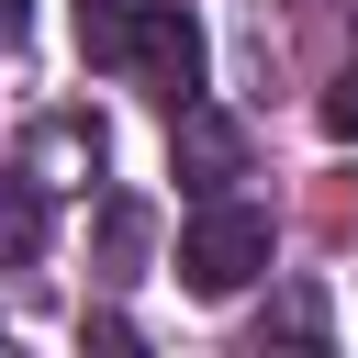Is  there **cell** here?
Listing matches in <instances>:
<instances>
[{
	"label": "cell",
	"mask_w": 358,
	"mask_h": 358,
	"mask_svg": "<svg viewBox=\"0 0 358 358\" xmlns=\"http://www.w3.org/2000/svg\"><path fill=\"white\" fill-rule=\"evenodd\" d=\"M78 56L134 78V90H157L168 112L201 101V22H190V0H78Z\"/></svg>",
	"instance_id": "cell-1"
},
{
	"label": "cell",
	"mask_w": 358,
	"mask_h": 358,
	"mask_svg": "<svg viewBox=\"0 0 358 358\" xmlns=\"http://www.w3.org/2000/svg\"><path fill=\"white\" fill-rule=\"evenodd\" d=\"M257 268H268V213H246V201H201L190 235H179V280H190L201 302H235Z\"/></svg>",
	"instance_id": "cell-2"
},
{
	"label": "cell",
	"mask_w": 358,
	"mask_h": 358,
	"mask_svg": "<svg viewBox=\"0 0 358 358\" xmlns=\"http://www.w3.org/2000/svg\"><path fill=\"white\" fill-rule=\"evenodd\" d=\"M179 168H190L201 201H224V179H235V123H213V112L190 101V112H179Z\"/></svg>",
	"instance_id": "cell-3"
},
{
	"label": "cell",
	"mask_w": 358,
	"mask_h": 358,
	"mask_svg": "<svg viewBox=\"0 0 358 358\" xmlns=\"http://www.w3.org/2000/svg\"><path fill=\"white\" fill-rule=\"evenodd\" d=\"M0 257L11 268L45 257V179H22V168H0Z\"/></svg>",
	"instance_id": "cell-4"
},
{
	"label": "cell",
	"mask_w": 358,
	"mask_h": 358,
	"mask_svg": "<svg viewBox=\"0 0 358 358\" xmlns=\"http://www.w3.org/2000/svg\"><path fill=\"white\" fill-rule=\"evenodd\" d=\"M101 246L134 257V246H145V201H112V213H101Z\"/></svg>",
	"instance_id": "cell-5"
},
{
	"label": "cell",
	"mask_w": 358,
	"mask_h": 358,
	"mask_svg": "<svg viewBox=\"0 0 358 358\" xmlns=\"http://www.w3.org/2000/svg\"><path fill=\"white\" fill-rule=\"evenodd\" d=\"M324 134H358V67H347V78L324 90Z\"/></svg>",
	"instance_id": "cell-6"
},
{
	"label": "cell",
	"mask_w": 358,
	"mask_h": 358,
	"mask_svg": "<svg viewBox=\"0 0 358 358\" xmlns=\"http://www.w3.org/2000/svg\"><path fill=\"white\" fill-rule=\"evenodd\" d=\"M22 22H34V11H22V0H0V45H22Z\"/></svg>",
	"instance_id": "cell-7"
}]
</instances>
